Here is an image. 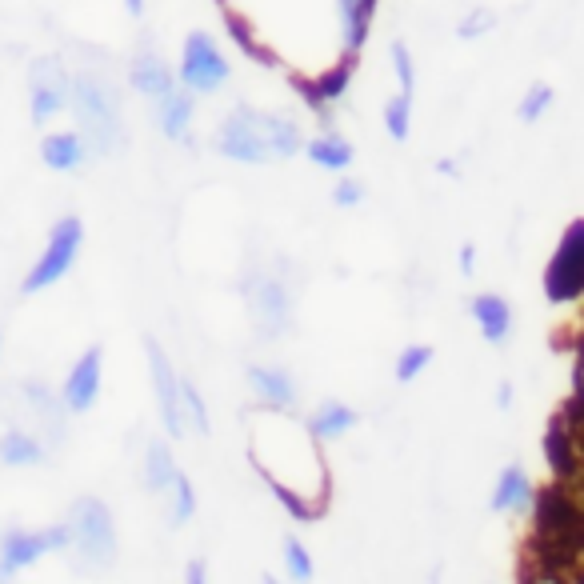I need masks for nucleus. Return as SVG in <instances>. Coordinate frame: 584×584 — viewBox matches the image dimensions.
<instances>
[{
	"instance_id": "25",
	"label": "nucleus",
	"mask_w": 584,
	"mask_h": 584,
	"mask_svg": "<svg viewBox=\"0 0 584 584\" xmlns=\"http://www.w3.org/2000/svg\"><path fill=\"white\" fill-rule=\"evenodd\" d=\"M304 152H308V160L320 164V168H348V164H352V144H348L344 136H336V132H324V136L308 140Z\"/></svg>"
},
{
	"instance_id": "29",
	"label": "nucleus",
	"mask_w": 584,
	"mask_h": 584,
	"mask_svg": "<svg viewBox=\"0 0 584 584\" xmlns=\"http://www.w3.org/2000/svg\"><path fill=\"white\" fill-rule=\"evenodd\" d=\"M168 488H172V524H188L192 512H196V488H192V480L184 472H176Z\"/></svg>"
},
{
	"instance_id": "21",
	"label": "nucleus",
	"mask_w": 584,
	"mask_h": 584,
	"mask_svg": "<svg viewBox=\"0 0 584 584\" xmlns=\"http://www.w3.org/2000/svg\"><path fill=\"white\" fill-rule=\"evenodd\" d=\"M340 4V28H344V52H360L368 40V24L376 12V0H336Z\"/></svg>"
},
{
	"instance_id": "4",
	"label": "nucleus",
	"mask_w": 584,
	"mask_h": 584,
	"mask_svg": "<svg viewBox=\"0 0 584 584\" xmlns=\"http://www.w3.org/2000/svg\"><path fill=\"white\" fill-rule=\"evenodd\" d=\"M68 544H76V552L88 564H112L116 560V524H112V512L96 496H80L72 504Z\"/></svg>"
},
{
	"instance_id": "12",
	"label": "nucleus",
	"mask_w": 584,
	"mask_h": 584,
	"mask_svg": "<svg viewBox=\"0 0 584 584\" xmlns=\"http://www.w3.org/2000/svg\"><path fill=\"white\" fill-rule=\"evenodd\" d=\"M352 68H356V56L352 52H344L340 56V64H332L328 72H320L316 80H304V76H292V88L300 92V100L316 112V116H324L328 120V108L348 92V84H352Z\"/></svg>"
},
{
	"instance_id": "42",
	"label": "nucleus",
	"mask_w": 584,
	"mask_h": 584,
	"mask_svg": "<svg viewBox=\"0 0 584 584\" xmlns=\"http://www.w3.org/2000/svg\"><path fill=\"white\" fill-rule=\"evenodd\" d=\"M216 4H220V8H224V0H216Z\"/></svg>"
},
{
	"instance_id": "34",
	"label": "nucleus",
	"mask_w": 584,
	"mask_h": 584,
	"mask_svg": "<svg viewBox=\"0 0 584 584\" xmlns=\"http://www.w3.org/2000/svg\"><path fill=\"white\" fill-rule=\"evenodd\" d=\"M180 408H184V420H192V428H200L204 436L212 432V424H208V408H204V400H200V392H196L192 384H180Z\"/></svg>"
},
{
	"instance_id": "8",
	"label": "nucleus",
	"mask_w": 584,
	"mask_h": 584,
	"mask_svg": "<svg viewBox=\"0 0 584 584\" xmlns=\"http://www.w3.org/2000/svg\"><path fill=\"white\" fill-rule=\"evenodd\" d=\"M68 108V68L60 56H40L28 68V116L32 124H48L56 112Z\"/></svg>"
},
{
	"instance_id": "32",
	"label": "nucleus",
	"mask_w": 584,
	"mask_h": 584,
	"mask_svg": "<svg viewBox=\"0 0 584 584\" xmlns=\"http://www.w3.org/2000/svg\"><path fill=\"white\" fill-rule=\"evenodd\" d=\"M392 68H396V80H400V92L412 96L416 92V64H412V52L404 40L392 44Z\"/></svg>"
},
{
	"instance_id": "35",
	"label": "nucleus",
	"mask_w": 584,
	"mask_h": 584,
	"mask_svg": "<svg viewBox=\"0 0 584 584\" xmlns=\"http://www.w3.org/2000/svg\"><path fill=\"white\" fill-rule=\"evenodd\" d=\"M284 564H288V576L292 580H308L312 576V556H308V548L296 536L284 540Z\"/></svg>"
},
{
	"instance_id": "13",
	"label": "nucleus",
	"mask_w": 584,
	"mask_h": 584,
	"mask_svg": "<svg viewBox=\"0 0 584 584\" xmlns=\"http://www.w3.org/2000/svg\"><path fill=\"white\" fill-rule=\"evenodd\" d=\"M100 372H104V360H100V348L92 344L68 372L64 388H60V404L64 412H88L100 396Z\"/></svg>"
},
{
	"instance_id": "38",
	"label": "nucleus",
	"mask_w": 584,
	"mask_h": 584,
	"mask_svg": "<svg viewBox=\"0 0 584 584\" xmlns=\"http://www.w3.org/2000/svg\"><path fill=\"white\" fill-rule=\"evenodd\" d=\"M460 268H464V272H472V268H476V248H472V244H464V248H460Z\"/></svg>"
},
{
	"instance_id": "36",
	"label": "nucleus",
	"mask_w": 584,
	"mask_h": 584,
	"mask_svg": "<svg viewBox=\"0 0 584 584\" xmlns=\"http://www.w3.org/2000/svg\"><path fill=\"white\" fill-rule=\"evenodd\" d=\"M492 28V12L488 8H476V12H468V20L456 28V36L460 40H476V36H484Z\"/></svg>"
},
{
	"instance_id": "16",
	"label": "nucleus",
	"mask_w": 584,
	"mask_h": 584,
	"mask_svg": "<svg viewBox=\"0 0 584 584\" xmlns=\"http://www.w3.org/2000/svg\"><path fill=\"white\" fill-rule=\"evenodd\" d=\"M40 160L52 168V172H72L88 160V148L80 140V132H48L40 140Z\"/></svg>"
},
{
	"instance_id": "23",
	"label": "nucleus",
	"mask_w": 584,
	"mask_h": 584,
	"mask_svg": "<svg viewBox=\"0 0 584 584\" xmlns=\"http://www.w3.org/2000/svg\"><path fill=\"white\" fill-rule=\"evenodd\" d=\"M48 456V448L40 444V436L32 432H20V428H8L0 436V460L12 464V468H28V464H40Z\"/></svg>"
},
{
	"instance_id": "9",
	"label": "nucleus",
	"mask_w": 584,
	"mask_h": 584,
	"mask_svg": "<svg viewBox=\"0 0 584 584\" xmlns=\"http://www.w3.org/2000/svg\"><path fill=\"white\" fill-rule=\"evenodd\" d=\"M244 296H248V312H252V324L260 336H280L292 320V296L284 288V280L260 272L244 284Z\"/></svg>"
},
{
	"instance_id": "27",
	"label": "nucleus",
	"mask_w": 584,
	"mask_h": 584,
	"mask_svg": "<svg viewBox=\"0 0 584 584\" xmlns=\"http://www.w3.org/2000/svg\"><path fill=\"white\" fill-rule=\"evenodd\" d=\"M176 476V460H172V448L164 440H156L148 448V460H144V488L148 492H164Z\"/></svg>"
},
{
	"instance_id": "18",
	"label": "nucleus",
	"mask_w": 584,
	"mask_h": 584,
	"mask_svg": "<svg viewBox=\"0 0 584 584\" xmlns=\"http://www.w3.org/2000/svg\"><path fill=\"white\" fill-rule=\"evenodd\" d=\"M248 384L256 388V396L272 408H288L296 400V384L284 368H264V364H252L248 368Z\"/></svg>"
},
{
	"instance_id": "19",
	"label": "nucleus",
	"mask_w": 584,
	"mask_h": 584,
	"mask_svg": "<svg viewBox=\"0 0 584 584\" xmlns=\"http://www.w3.org/2000/svg\"><path fill=\"white\" fill-rule=\"evenodd\" d=\"M528 500H532V480L524 468L508 464L496 480V492H492V508L496 512H528Z\"/></svg>"
},
{
	"instance_id": "26",
	"label": "nucleus",
	"mask_w": 584,
	"mask_h": 584,
	"mask_svg": "<svg viewBox=\"0 0 584 584\" xmlns=\"http://www.w3.org/2000/svg\"><path fill=\"white\" fill-rule=\"evenodd\" d=\"M260 476L268 480V488H272V496H276V500L284 504V512H288V516H296V520H320V516H324V508H328L324 500H308V496H300V492H292V488H288L284 480H276L272 472H260Z\"/></svg>"
},
{
	"instance_id": "20",
	"label": "nucleus",
	"mask_w": 584,
	"mask_h": 584,
	"mask_svg": "<svg viewBox=\"0 0 584 584\" xmlns=\"http://www.w3.org/2000/svg\"><path fill=\"white\" fill-rule=\"evenodd\" d=\"M356 424H360V412H356V408H348V404H340V400H328V404H320L316 416L308 420V432H312V440H336V436L352 432Z\"/></svg>"
},
{
	"instance_id": "14",
	"label": "nucleus",
	"mask_w": 584,
	"mask_h": 584,
	"mask_svg": "<svg viewBox=\"0 0 584 584\" xmlns=\"http://www.w3.org/2000/svg\"><path fill=\"white\" fill-rule=\"evenodd\" d=\"M544 460H548V468H552V480H560V484H572V480L580 476L576 428H568L560 412L548 420V432H544Z\"/></svg>"
},
{
	"instance_id": "30",
	"label": "nucleus",
	"mask_w": 584,
	"mask_h": 584,
	"mask_svg": "<svg viewBox=\"0 0 584 584\" xmlns=\"http://www.w3.org/2000/svg\"><path fill=\"white\" fill-rule=\"evenodd\" d=\"M428 364H432V348H428V344H408V348L396 356V380L408 384V380H416Z\"/></svg>"
},
{
	"instance_id": "24",
	"label": "nucleus",
	"mask_w": 584,
	"mask_h": 584,
	"mask_svg": "<svg viewBox=\"0 0 584 584\" xmlns=\"http://www.w3.org/2000/svg\"><path fill=\"white\" fill-rule=\"evenodd\" d=\"M156 104H160V132L168 140H184L188 136V124H192V96L180 92V88H172Z\"/></svg>"
},
{
	"instance_id": "28",
	"label": "nucleus",
	"mask_w": 584,
	"mask_h": 584,
	"mask_svg": "<svg viewBox=\"0 0 584 584\" xmlns=\"http://www.w3.org/2000/svg\"><path fill=\"white\" fill-rule=\"evenodd\" d=\"M224 20H228V36L236 40V48H240L248 60H256V64H268V68L276 64V56H272L264 44H256V36H252V28L244 24V16H236V12H228V8H224Z\"/></svg>"
},
{
	"instance_id": "11",
	"label": "nucleus",
	"mask_w": 584,
	"mask_h": 584,
	"mask_svg": "<svg viewBox=\"0 0 584 584\" xmlns=\"http://www.w3.org/2000/svg\"><path fill=\"white\" fill-rule=\"evenodd\" d=\"M148 344V368H152V388H156V404H160V420H164V428H168V436L172 440H180L184 436V408H180V380H176V372H172V364H168V356H164V348L148 336L144 340Z\"/></svg>"
},
{
	"instance_id": "7",
	"label": "nucleus",
	"mask_w": 584,
	"mask_h": 584,
	"mask_svg": "<svg viewBox=\"0 0 584 584\" xmlns=\"http://www.w3.org/2000/svg\"><path fill=\"white\" fill-rule=\"evenodd\" d=\"M216 148L228 156V160H240V164H264L272 160L268 152V140H264V128H260V112L240 104L224 116L220 132H216Z\"/></svg>"
},
{
	"instance_id": "41",
	"label": "nucleus",
	"mask_w": 584,
	"mask_h": 584,
	"mask_svg": "<svg viewBox=\"0 0 584 584\" xmlns=\"http://www.w3.org/2000/svg\"><path fill=\"white\" fill-rule=\"evenodd\" d=\"M124 8H128L132 16H140V12H144V0H124Z\"/></svg>"
},
{
	"instance_id": "5",
	"label": "nucleus",
	"mask_w": 584,
	"mask_h": 584,
	"mask_svg": "<svg viewBox=\"0 0 584 584\" xmlns=\"http://www.w3.org/2000/svg\"><path fill=\"white\" fill-rule=\"evenodd\" d=\"M584 292V220H572L544 268V296L552 304H572Z\"/></svg>"
},
{
	"instance_id": "1",
	"label": "nucleus",
	"mask_w": 584,
	"mask_h": 584,
	"mask_svg": "<svg viewBox=\"0 0 584 584\" xmlns=\"http://www.w3.org/2000/svg\"><path fill=\"white\" fill-rule=\"evenodd\" d=\"M68 100L80 120L76 132H80L88 156L116 152L120 148V92L112 88V80H104L96 72H76V76H68Z\"/></svg>"
},
{
	"instance_id": "2",
	"label": "nucleus",
	"mask_w": 584,
	"mask_h": 584,
	"mask_svg": "<svg viewBox=\"0 0 584 584\" xmlns=\"http://www.w3.org/2000/svg\"><path fill=\"white\" fill-rule=\"evenodd\" d=\"M528 512H532V532L552 536V540H568V544H584V512H580L576 496L568 492V484L552 480L540 492L532 488Z\"/></svg>"
},
{
	"instance_id": "17",
	"label": "nucleus",
	"mask_w": 584,
	"mask_h": 584,
	"mask_svg": "<svg viewBox=\"0 0 584 584\" xmlns=\"http://www.w3.org/2000/svg\"><path fill=\"white\" fill-rule=\"evenodd\" d=\"M132 84L144 92V96H152V100H160V96H168L172 88H176V80H172V68L156 56V52H140L136 60H132Z\"/></svg>"
},
{
	"instance_id": "10",
	"label": "nucleus",
	"mask_w": 584,
	"mask_h": 584,
	"mask_svg": "<svg viewBox=\"0 0 584 584\" xmlns=\"http://www.w3.org/2000/svg\"><path fill=\"white\" fill-rule=\"evenodd\" d=\"M64 544H68V524H56V528H44V532H20V528L4 532V540H0V580L16 576L20 568L36 564L40 556H48Z\"/></svg>"
},
{
	"instance_id": "6",
	"label": "nucleus",
	"mask_w": 584,
	"mask_h": 584,
	"mask_svg": "<svg viewBox=\"0 0 584 584\" xmlns=\"http://www.w3.org/2000/svg\"><path fill=\"white\" fill-rule=\"evenodd\" d=\"M232 76L224 52L216 48V40L208 32H188L184 40V56H180V80L188 92H216L224 88V80Z\"/></svg>"
},
{
	"instance_id": "39",
	"label": "nucleus",
	"mask_w": 584,
	"mask_h": 584,
	"mask_svg": "<svg viewBox=\"0 0 584 584\" xmlns=\"http://www.w3.org/2000/svg\"><path fill=\"white\" fill-rule=\"evenodd\" d=\"M204 576H208V572H204V564H188V572H184V580H188V584H204Z\"/></svg>"
},
{
	"instance_id": "15",
	"label": "nucleus",
	"mask_w": 584,
	"mask_h": 584,
	"mask_svg": "<svg viewBox=\"0 0 584 584\" xmlns=\"http://www.w3.org/2000/svg\"><path fill=\"white\" fill-rule=\"evenodd\" d=\"M472 320H476V328H480V336H484L488 344H504L508 332H512V308H508V300L496 296V292L472 296Z\"/></svg>"
},
{
	"instance_id": "40",
	"label": "nucleus",
	"mask_w": 584,
	"mask_h": 584,
	"mask_svg": "<svg viewBox=\"0 0 584 584\" xmlns=\"http://www.w3.org/2000/svg\"><path fill=\"white\" fill-rule=\"evenodd\" d=\"M496 400H500V408H508V404H512V388H508V384H504V388H500V392H496Z\"/></svg>"
},
{
	"instance_id": "3",
	"label": "nucleus",
	"mask_w": 584,
	"mask_h": 584,
	"mask_svg": "<svg viewBox=\"0 0 584 584\" xmlns=\"http://www.w3.org/2000/svg\"><path fill=\"white\" fill-rule=\"evenodd\" d=\"M80 244H84V224H80V216H60V220L52 224V232H48V244H44L40 260L28 268L20 292L32 296V292H40V288H52V284L76 264Z\"/></svg>"
},
{
	"instance_id": "22",
	"label": "nucleus",
	"mask_w": 584,
	"mask_h": 584,
	"mask_svg": "<svg viewBox=\"0 0 584 584\" xmlns=\"http://www.w3.org/2000/svg\"><path fill=\"white\" fill-rule=\"evenodd\" d=\"M260 128H264V140H268V152L272 160H288L304 148V136H300V124L288 120V116H264L260 112Z\"/></svg>"
},
{
	"instance_id": "37",
	"label": "nucleus",
	"mask_w": 584,
	"mask_h": 584,
	"mask_svg": "<svg viewBox=\"0 0 584 584\" xmlns=\"http://www.w3.org/2000/svg\"><path fill=\"white\" fill-rule=\"evenodd\" d=\"M332 200H336L340 208H352V204H360V200H364V188H360V180H340V184H336V192H332Z\"/></svg>"
},
{
	"instance_id": "31",
	"label": "nucleus",
	"mask_w": 584,
	"mask_h": 584,
	"mask_svg": "<svg viewBox=\"0 0 584 584\" xmlns=\"http://www.w3.org/2000/svg\"><path fill=\"white\" fill-rule=\"evenodd\" d=\"M384 124H388L392 140H404V136H408V128H412V96L396 92V96L388 100V108H384Z\"/></svg>"
},
{
	"instance_id": "33",
	"label": "nucleus",
	"mask_w": 584,
	"mask_h": 584,
	"mask_svg": "<svg viewBox=\"0 0 584 584\" xmlns=\"http://www.w3.org/2000/svg\"><path fill=\"white\" fill-rule=\"evenodd\" d=\"M548 108H552V88H548V84H532L528 96L520 100V120H524V124H536Z\"/></svg>"
}]
</instances>
